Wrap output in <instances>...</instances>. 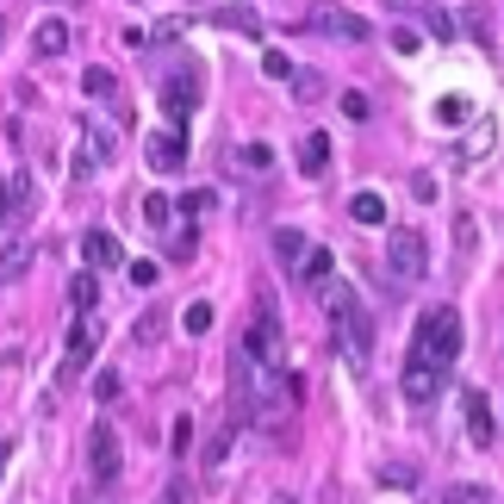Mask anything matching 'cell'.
Masks as SVG:
<instances>
[{"instance_id":"obj_1","label":"cell","mask_w":504,"mask_h":504,"mask_svg":"<svg viewBox=\"0 0 504 504\" xmlns=\"http://www.w3.org/2000/svg\"><path fill=\"white\" fill-rule=\"evenodd\" d=\"M324 299H330V330H337V343L349 349V368L362 374V368L374 362V324H368V312H362L355 293H324Z\"/></svg>"},{"instance_id":"obj_2","label":"cell","mask_w":504,"mask_h":504,"mask_svg":"<svg viewBox=\"0 0 504 504\" xmlns=\"http://www.w3.org/2000/svg\"><path fill=\"white\" fill-rule=\"evenodd\" d=\"M436 374H448L455 362H461V312L455 305H442V312H430L423 318V330H417V343H411Z\"/></svg>"},{"instance_id":"obj_3","label":"cell","mask_w":504,"mask_h":504,"mask_svg":"<svg viewBox=\"0 0 504 504\" xmlns=\"http://www.w3.org/2000/svg\"><path fill=\"white\" fill-rule=\"evenodd\" d=\"M386 274H392L398 286H417V280L430 274V243H423V231H411V225L386 231Z\"/></svg>"},{"instance_id":"obj_4","label":"cell","mask_w":504,"mask_h":504,"mask_svg":"<svg viewBox=\"0 0 504 504\" xmlns=\"http://www.w3.org/2000/svg\"><path fill=\"white\" fill-rule=\"evenodd\" d=\"M250 362H261V368H286V343H280V324H274V305H261L255 312V330L237 343Z\"/></svg>"},{"instance_id":"obj_5","label":"cell","mask_w":504,"mask_h":504,"mask_svg":"<svg viewBox=\"0 0 504 504\" xmlns=\"http://www.w3.org/2000/svg\"><path fill=\"white\" fill-rule=\"evenodd\" d=\"M312 31L343 38V44H368V38H374V31H368V19H362V13H349V6H312Z\"/></svg>"},{"instance_id":"obj_6","label":"cell","mask_w":504,"mask_h":504,"mask_svg":"<svg viewBox=\"0 0 504 504\" xmlns=\"http://www.w3.org/2000/svg\"><path fill=\"white\" fill-rule=\"evenodd\" d=\"M88 467H94V480H100V486H113V480H119V467H125L119 436H113L107 423H94V436H88Z\"/></svg>"},{"instance_id":"obj_7","label":"cell","mask_w":504,"mask_h":504,"mask_svg":"<svg viewBox=\"0 0 504 504\" xmlns=\"http://www.w3.org/2000/svg\"><path fill=\"white\" fill-rule=\"evenodd\" d=\"M143 156H149L156 175H181V168H187V143H181V131H149V137H143Z\"/></svg>"},{"instance_id":"obj_8","label":"cell","mask_w":504,"mask_h":504,"mask_svg":"<svg viewBox=\"0 0 504 504\" xmlns=\"http://www.w3.org/2000/svg\"><path fill=\"white\" fill-rule=\"evenodd\" d=\"M398 392H405L411 405H430V398L442 392V374H436V368H430V362L411 349V355H405V374H398Z\"/></svg>"},{"instance_id":"obj_9","label":"cell","mask_w":504,"mask_h":504,"mask_svg":"<svg viewBox=\"0 0 504 504\" xmlns=\"http://www.w3.org/2000/svg\"><path fill=\"white\" fill-rule=\"evenodd\" d=\"M31 212H38V187H31V175L0 181V225H25Z\"/></svg>"},{"instance_id":"obj_10","label":"cell","mask_w":504,"mask_h":504,"mask_svg":"<svg viewBox=\"0 0 504 504\" xmlns=\"http://www.w3.org/2000/svg\"><path fill=\"white\" fill-rule=\"evenodd\" d=\"M94 343H100V324H94L88 312H75V330H69V355H63V380H75L81 368H88Z\"/></svg>"},{"instance_id":"obj_11","label":"cell","mask_w":504,"mask_h":504,"mask_svg":"<svg viewBox=\"0 0 504 504\" xmlns=\"http://www.w3.org/2000/svg\"><path fill=\"white\" fill-rule=\"evenodd\" d=\"M293 274H299V286H305V293H330L337 255H330V250H318V243H305V255L293 261Z\"/></svg>"},{"instance_id":"obj_12","label":"cell","mask_w":504,"mask_h":504,"mask_svg":"<svg viewBox=\"0 0 504 504\" xmlns=\"http://www.w3.org/2000/svg\"><path fill=\"white\" fill-rule=\"evenodd\" d=\"M461 411H467V436H474V448H492V442H499V417H492L486 392H461Z\"/></svg>"},{"instance_id":"obj_13","label":"cell","mask_w":504,"mask_h":504,"mask_svg":"<svg viewBox=\"0 0 504 504\" xmlns=\"http://www.w3.org/2000/svg\"><path fill=\"white\" fill-rule=\"evenodd\" d=\"M81 255H88L94 274H100V268H125V250H119L113 231H88V237H81Z\"/></svg>"},{"instance_id":"obj_14","label":"cell","mask_w":504,"mask_h":504,"mask_svg":"<svg viewBox=\"0 0 504 504\" xmlns=\"http://www.w3.org/2000/svg\"><path fill=\"white\" fill-rule=\"evenodd\" d=\"M492 143H499L492 119H474V131H467V137H461V149H455V162H461V168H474V162H486V156H492Z\"/></svg>"},{"instance_id":"obj_15","label":"cell","mask_w":504,"mask_h":504,"mask_svg":"<svg viewBox=\"0 0 504 504\" xmlns=\"http://www.w3.org/2000/svg\"><path fill=\"white\" fill-rule=\"evenodd\" d=\"M81 94H88V100H107V107L125 119V100H119V75H113V69H100V63H94V69L81 75Z\"/></svg>"},{"instance_id":"obj_16","label":"cell","mask_w":504,"mask_h":504,"mask_svg":"<svg viewBox=\"0 0 504 504\" xmlns=\"http://www.w3.org/2000/svg\"><path fill=\"white\" fill-rule=\"evenodd\" d=\"M193 94H200V81H193V75H175V81H162V113L181 125V119L193 113Z\"/></svg>"},{"instance_id":"obj_17","label":"cell","mask_w":504,"mask_h":504,"mask_svg":"<svg viewBox=\"0 0 504 504\" xmlns=\"http://www.w3.org/2000/svg\"><path fill=\"white\" fill-rule=\"evenodd\" d=\"M31 50L38 56H63L69 50V19H38L31 25Z\"/></svg>"},{"instance_id":"obj_18","label":"cell","mask_w":504,"mask_h":504,"mask_svg":"<svg viewBox=\"0 0 504 504\" xmlns=\"http://www.w3.org/2000/svg\"><path fill=\"white\" fill-rule=\"evenodd\" d=\"M81 143H88V162H94V168H107V162L119 156V137L107 125H94V119H81Z\"/></svg>"},{"instance_id":"obj_19","label":"cell","mask_w":504,"mask_h":504,"mask_svg":"<svg viewBox=\"0 0 504 504\" xmlns=\"http://www.w3.org/2000/svg\"><path fill=\"white\" fill-rule=\"evenodd\" d=\"M25 274H31V243L6 237V243H0V286H13V280H25Z\"/></svg>"},{"instance_id":"obj_20","label":"cell","mask_w":504,"mask_h":504,"mask_svg":"<svg viewBox=\"0 0 504 504\" xmlns=\"http://www.w3.org/2000/svg\"><path fill=\"white\" fill-rule=\"evenodd\" d=\"M324 168H330V137H324V131H312V137L299 143V175H305V181H318Z\"/></svg>"},{"instance_id":"obj_21","label":"cell","mask_w":504,"mask_h":504,"mask_svg":"<svg viewBox=\"0 0 504 504\" xmlns=\"http://www.w3.org/2000/svg\"><path fill=\"white\" fill-rule=\"evenodd\" d=\"M212 25L243 31V38H261V13H255V6H218V13H212Z\"/></svg>"},{"instance_id":"obj_22","label":"cell","mask_w":504,"mask_h":504,"mask_svg":"<svg viewBox=\"0 0 504 504\" xmlns=\"http://www.w3.org/2000/svg\"><path fill=\"white\" fill-rule=\"evenodd\" d=\"M349 218H355L362 231H380V225H386V200H380V193H355V200H349Z\"/></svg>"},{"instance_id":"obj_23","label":"cell","mask_w":504,"mask_h":504,"mask_svg":"<svg viewBox=\"0 0 504 504\" xmlns=\"http://www.w3.org/2000/svg\"><path fill=\"white\" fill-rule=\"evenodd\" d=\"M455 25H461V31H467L474 44H486V50H492V13H486V6H467V13H461Z\"/></svg>"},{"instance_id":"obj_24","label":"cell","mask_w":504,"mask_h":504,"mask_svg":"<svg viewBox=\"0 0 504 504\" xmlns=\"http://www.w3.org/2000/svg\"><path fill=\"white\" fill-rule=\"evenodd\" d=\"M286 88H293L299 100H324V94H330V81H324L318 69H293V75H286Z\"/></svg>"},{"instance_id":"obj_25","label":"cell","mask_w":504,"mask_h":504,"mask_svg":"<svg viewBox=\"0 0 504 504\" xmlns=\"http://www.w3.org/2000/svg\"><path fill=\"white\" fill-rule=\"evenodd\" d=\"M94 299H100V280H94V268H88V274L69 280V305H75V312H94Z\"/></svg>"},{"instance_id":"obj_26","label":"cell","mask_w":504,"mask_h":504,"mask_svg":"<svg viewBox=\"0 0 504 504\" xmlns=\"http://www.w3.org/2000/svg\"><path fill=\"white\" fill-rule=\"evenodd\" d=\"M423 31H430V38H442V44H455V31H461V25H455V13H442V6H423Z\"/></svg>"},{"instance_id":"obj_27","label":"cell","mask_w":504,"mask_h":504,"mask_svg":"<svg viewBox=\"0 0 504 504\" xmlns=\"http://www.w3.org/2000/svg\"><path fill=\"white\" fill-rule=\"evenodd\" d=\"M467 113H474L467 94H442V100H436V125H467Z\"/></svg>"},{"instance_id":"obj_28","label":"cell","mask_w":504,"mask_h":504,"mask_svg":"<svg viewBox=\"0 0 504 504\" xmlns=\"http://www.w3.org/2000/svg\"><path fill=\"white\" fill-rule=\"evenodd\" d=\"M181 330H187V337H206V330H212V305H206V299H193V305L181 312Z\"/></svg>"},{"instance_id":"obj_29","label":"cell","mask_w":504,"mask_h":504,"mask_svg":"<svg viewBox=\"0 0 504 504\" xmlns=\"http://www.w3.org/2000/svg\"><path fill=\"white\" fill-rule=\"evenodd\" d=\"M274 255H280V268H293V261L305 255V237H299V231H274Z\"/></svg>"},{"instance_id":"obj_30","label":"cell","mask_w":504,"mask_h":504,"mask_svg":"<svg viewBox=\"0 0 504 504\" xmlns=\"http://www.w3.org/2000/svg\"><path fill=\"white\" fill-rule=\"evenodd\" d=\"M119 392H125V380H119V368H100V374H94V398H100V405H113Z\"/></svg>"},{"instance_id":"obj_31","label":"cell","mask_w":504,"mask_h":504,"mask_svg":"<svg viewBox=\"0 0 504 504\" xmlns=\"http://www.w3.org/2000/svg\"><path fill=\"white\" fill-rule=\"evenodd\" d=\"M125 274H131V286H137V293H149V286L162 280V268H156V261H125Z\"/></svg>"},{"instance_id":"obj_32","label":"cell","mask_w":504,"mask_h":504,"mask_svg":"<svg viewBox=\"0 0 504 504\" xmlns=\"http://www.w3.org/2000/svg\"><path fill=\"white\" fill-rule=\"evenodd\" d=\"M261 75H268V81H286V75H293V56H286V50H268V56H261Z\"/></svg>"},{"instance_id":"obj_33","label":"cell","mask_w":504,"mask_h":504,"mask_svg":"<svg viewBox=\"0 0 504 504\" xmlns=\"http://www.w3.org/2000/svg\"><path fill=\"white\" fill-rule=\"evenodd\" d=\"M143 218H149V225H168V218H175L168 193H143Z\"/></svg>"},{"instance_id":"obj_34","label":"cell","mask_w":504,"mask_h":504,"mask_svg":"<svg viewBox=\"0 0 504 504\" xmlns=\"http://www.w3.org/2000/svg\"><path fill=\"white\" fill-rule=\"evenodd\" d=\"M131 337H137V349H143V343H156V337H162V312H143Z\"/></svg>"},{"instance_id":"obj_35","label":"cell","mask_w":504,"mask_h":504,"mask_svg":"<svg viewBox=\"0 0 504 504\" xmlns=\"http://www.w3.org/2000/svg\"><path fill=\"white\" fill-rule=\"evenodd\" d=\"M411 480H417V467H411V461H398V467L386 461V467H380V486H411Z\"/></svg>"},{"instance_id":"obj_36","label":"cell","mask_w":504,"mask_h":504,"mask_svg":"<svg viewBox=\"0 0 504 504\" xmlns=\"http://www.w3.org/2000/svg\"><path fill=\"white\" fill-rule=\"evenodd\" d=\"M243 162H250L255 175H268V168H274V149H268V143H243Z\"/></svg>"},{"instance_id":"obj_37","label":"cell","mask_w":504,"mask_h":504,"mask_svg":"<svg viewBox=\"0 0 504 504\" xmlns=\"http://www.w3.org/2000/svg\"><path fill=\"white\" fill-rule=\"evenodd\" d=\"M392 50H398V56H417V31H411V25H392Z\"/></svg>"},{"instance_id":"obj_38","label":"cell","mask_w":504,"mask_h":504,"mask_svg":"<svg viewBox=\"0 0 504 504\" xmlns=\"http://www.w3.org/2000/svg\"><path fill=\"white\" fill-rule=\"evenodd\" d=\"M480 499H486L480 486H448V492H442V504H480Z\"/></svg>"},{"instance_id":"obj_39","label":"cell","mask_w":504,"mask_h":504,"mask_svg":"<svg viewBox=\"0 0 504 504\" xmlns=\"http://www.w3.org/2000/svg\"><path fill=\"white\" fill-rule=\"evenodd\" d=\"M343 113H349V119H368L374 107H368V94H355V88H349V94H343Z\"/></svg>"},{"instance_id":"obj_40","label":"cell","mask_w":504,"mask_h":504,"mask_svg":"<svg viewBox=\"0 0 504 504\" xmlns=\"http://www.w3.org/2000/svg\"><path fill=\"white\" fill-rule=\"evenodd\" d=\"M455 243L474 250V243H480V225H474V218H455Z\"/></svg>"},{"instance_id":"obj_41","label":"cell","mask_w":504,"mask_h":504,"mask_svg":"<svg viewBox=\"0 0 504 504\" xmlns=\"http://www.w3.org/2000/svg\"><path fill=\"white\" fill-rule=\"evenodd\" d=\"M193 448V417H175V455Z\"/></svg>"},{"instance_id":"obj_42","label":"cell","mask_w":504,"mask_h":504,"mask_svg":"<svg viewBox=\"0 0 504 504\" xmlns=\"http://www.w3.org/2000/svg\"><path fill=\"white\" fill-rule=\"evenodd\" d=\"M181 31H187V19H162V25H156V31H149V38H162V44H175V38H181Z\"/></svg>"},{"instance_id":"obj_43","label":"cell","mask_w":504,"mask_h":504,"mask_svg":"<svg viewBox=\"0 0 504 504\" xmlns=\"http://www.w3.org/2000/svg\"><path fill=\"white\" fill-rule=\"evenodd\" d=\"M411 193L417 200H436V175H411Z\"/></svg>"},{"instance_id":"obj_44","label":"cell","mask_w":504,"mask_h":504,"mask_svg":"<svg viewBox=\"0 0 504 504\" xmlns=\"http://www.w3.org/2000/svg\"><path fill=\"white\" fill-rule=\"evenodd\" d=\"M225 455H231V436H218V442L206 448V467H225Z\"/></svg>"},{"instance_id":"obj_45","label":"cell","mask_w":504,"mask_h":504,"mask_svg":"<svg viewBox=\"0 0 504 504\" xmlns=\"http://www.w3.org/2000/svg\"><path fill=\"white\" fill-rule=\"evenodd\" d=\"M168 504H187V480H175V486H168Z\"/></svg>"},{"instance_id":"obj_46","label":"cell","mask_w":504,"mask_h":504,"mask_svg":"<svg viewBox=\"0 0 504 504\" xmlns=\"http://www.w3.org/2000/svg\"><path fill=\"white\" fill-rule=\"evenodd\" d=\"M392 6H398V13H423L430 0H392Z\"/></svg>"},{"instance_id":"obj_47","label":"cell","mask_w":504,"mask_h":504,"mask_svg":"<svg viewBox=\"0 0 504 504\" xmlns=\"http://www.w3.org/2000/svg\"><path fill=\"white\" fill-rule=\"evenodd\" d=\"M274 504H293V499H274Z\"/></svg>"}]
</instances>
